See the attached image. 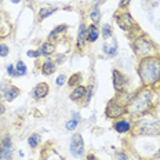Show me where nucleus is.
Segmentation results:
<instances>
[{"label": "nucleus", "instance_id": "f257e3e1", "mask_svg": "<svg viewBox=\"0 0 160 160\" xmlns=\"http://www.w3.org/2000/svg\"><path fill=\"white\" fill-rule=\"evenodd\" d=\"M138 72L145 84H155L160 79V59L156 57L144 58L139 64Z\"/></svg>", "mask_w": 160, "mask_h": 160}, {"label": "nucleus", "instance_id": "f03ea898", "mask_svg": "<svg viewBox=\"0 0 160 160\" xmlns=\"http://www.w3.org/2000/svg\"><path fill=\"white\" fill-rule=\"evenodd\" d=\"M152 106V94L149 90H142L139 94L135 95V98H132L128 102L126 111L134 116L144 115L151 109Z\"/></svg>", "mask_w": 160, "mask_h": 160}, {"label": "nucleus", "instance_id": "7ed1b4c3", "mask_svg": "<svg viewBox=\"0 0 160 160\" xmlns=\"http://www.w3.org/2000/svg\"><path fill=\"white\" fill-rule=\"evenodd\" d=\"M153 51H155V48H153L152 43H149L146 39L139 38L134 42V52L138 57H148Z\"/></svg>", "mask_w": 160, "mask_h": 160}, {"label": "nucleus", "instance_id": "20e7f679", "mask_svg": "<svg viewBox=\"0 0 160 160\" xmlns=\"http://www.w3.org/2000/svg\"><path fill=\"white\" fill-rule=\"evenodd\" d=\"M71 153L73 158H82L84 155V141L80 134H75L71 138Z\"/></svg>", "mask_w": 160, "mask_h": 160}, {"label": "nucleus", "instance_id": "39448f33", "mask_svg": "<svg viewBox=\"0 0 160 160\" xmlns=\"http://www.w3.org/2000/svg\"><path fill=\"white\" fill-rule=\"evenodd\" d=\"M106 116L111 119H116V118H120L122 115H124L126 113V108L123 105H120L118 101H115V99H112V101H109L108 106H106Z\"/></svg>", "mask_w": 160, "mask_h": 160}, {"label": "nucleus", "instance_id": "423d86ee", "mask_svg": "<svg viewBox=\"0 0 160 160\" xmlns=\"http://www.w3.org/2000/svg\"><path fill=\"white\" fill-rule=\"evenodd\" d=\"M116 22L124 31H130V29H132L137 25L135 21L132 19V17L128 12H120L119 15H116Z\"/></svg>", "mask_w": 160, "mask_h": 160}, {"label": "nucleus", "instance_id": "0eeeda50", "mask_svg": "<svg viewBox=\"0 0 160 160\" xmlns=\"http://www.w3.org/2000/svg\"><path fill=\"white\" fill-rule=\"evenodd\" d=\"M138 132L142 135H155L160 132V122L155 123H139Z\"/></svg>", "mask_w": 160, "mask_h": 160}, {"label": "nucleus", "instance_id": "6e6552de", "mask_svg": "<svg viewBox=\"0 0 160 160\" xmlns=\"http://www.w3.org/2000/svg\"><path fill=\"white\" fill-rule=\"evenodd\" d=\"M112 76H113V87H115V90L118 92H122L126 88V84H127L126 76L123 73H120L118 69H113Z\"/></svg>", "mask_w": 160, "mask_h": 160}, {"label": "nucleus", "instance_id": "1a4fd4ad", "mask_svg": "<svg viewBox=\"0 0 160 160\" xmlns=\"http://www.w3.org/2000/svg\"><path fill=\"white\" fill-rule=\"evenodd\" d=\"M102 51L109 57L116 55V52H118V42H116V39H113V38L106 39L104 42V44H102Z\"/></svg>", "mask_w": 160, "mask_h": 160}, {"label": "nucleus", "instance_id": "9d476101", "mask_svg": "<svg viewBox=\"0 0 160 160\" xmlns=\"http://www.w3.org/2000/svg\"><path fill=\"white\" fill-rule=\"evenodd\" d=\"M48 90H50V87L47 83H39V84H36L35 88H33V95H35L36 99H42V98H44V97H47Z\"/></svg>", "mask_w": 160, "mask_h": 160}, {"label": "nucleus", "instance_id": "9b49d317", "mask_svg": "<svg viewBox=\"0 0 160 160\" xmlns=\"http://www.w3.org/2000/svg\"><path fill=\"white\" fill-rule=\"evenodd\" d=\"M86 38H87V40L91 42V43L97 42V39L99 38V31H98V28H97V25H90L88 26V31H87V33H86Z\"/></svg>", "mask_w": 160, "mask_h": 160}, {"label": "nucleus", "instance_id": "f8f14e48", "mask_svg": "<svg viewBox=\"0 0 160 160\" xmlns=\"http://www.w3.org/2000/svg\"><path fill=\"white\" fill-rule=\"evenodd\" d=\"M18 95H19V90L17 88V87H14V86L8 87V88L4 91V99H6L7 102L14 101V99H15Z\"/></svg>", "mask_w": 160, "mask_h": 160}, {"label": "nucleus", "instance_id": "ddd939ff", "mask_svg": "<svg viewBox=\"0 0 160 160\" xmlns=\"http://www.w3.org/2000/svg\"><path fill=\"white\" fill-rule=\"evenodd\" d=\"M54 72H55V64L51 61V59H47V61L42 65V73L46 76H50Z\"/></svg>", "mask_w": 160, "mask_h": 160}, {"label": "nucleus", "instance_id": "4468645a", "mask_svg": "<svg viewBox=\"0 0 160 160\" xmlns=\"http://www.w3.org/2000/svg\"><path fill=\"white\" fill-rule=\"evenodd\" d=\"M86 90L87 88H84L83 86H78V87L71 92V95L69 97H71L72 101H80V98H83V97L86 95Z\"/></svg>", "mask_w": 160, "mask_h": 160}, {"label": "nucleus", "instance_id": "2eb2a0df", "mask_svg": "<svg viewBox=\"0 0 160 160\" xmlns=\"http://www.w3.org/2000/svg\"><path fill=\"white\" fill-rule=\"evenodd\" d=\"M86 25L84 24H80V28H79V33H78V47L79 48H83L84 47V42H86Z\"/></svg>", "mask_w": 160, "mask_h": 160}, {"label": "nucleus", "instance_id": "dca6fc26", "mask_svg": "<svg viewBox=\"0 0 160 160\" xmlns=\"http://www.w3.org/2000/svg\"><path fill=\"white\" fill-rule=\"evenodd\" d=\"M115 130L118 132H120V134H124V132H127L130 130V123L127 120H119L115 124Z\"/></svg>", "mask_w": 160, "mask_h": 160}, {"label": "nucleus", "instance_id": "f3484780", "mask_svg": "<svg viewBox=\"0 0 160 160\" xmlns=\"http://www.w3.org/2000/svg\"><path fill=\"white\" fill-rule=\"evenodd\" d=\"M54 51H55V46L52 44V43H50V42L43 43L42 48H40V52H42L43 55H51Z\"/></svg>", "mask_w": 160, "mask_h": 160}, {"label": "nucleus", "instance_id": "a211bd4d", "mask_svg": "<svg viewBox=\"0 0 160 160\" xmlns=\"http://www.w3.org/2000/svg\"><path fill=\"white\" fill-rule=\"evenodd\" d=\"M43 160H64L61 158V155H58L54 149H48V151H44V158Z\"/></svg>", "mask_w": 160, "mask_h": 160}, {"label": "nucleus", "instance_id": "6ab92c4d", "mask_svg": "<svg viewBox=\"0 0 160 160\" xmlns=\"http://www.w3.org/2000/svg\"><path fill=\"white\" fill-rule=\"evenodd\" d=\"M90 19H91L95 25L99 24V21H101V11H99L98 7H92L91 8V11H90Z\"/></svg>", "mask_w": 160, "mask_h": 160}, {"label": "nucleus", "instance_id": "aec40b11", "mask_svg": "<svg viewBox=\"0 0 160 160\" xmlns=\"http://www.w3.org/2000/svg\"><path fill=\"white\" fill-rule=\"evenodd\" d=\"M55 11H58V7H48V8H42L39 11V18L40 19H44L47 18V17H50L51 14H54Z\"/></svg>", "mask_w": 160, "mask_h": 160}, {"label": "nucleus", "instance_id": "412c9836", "mask_svg": "<svg viewBox=\"0 0 160 160\" xmlns=\"http://www.w3.org/2000/svg\"><path fill=\"white\" fill-rule=\"evenodd\" d=\"M66 29H68V26H66V25H59V26H57V28H54L51 32H50V36H48V38H50V39H57L62 32H65Z\"/></svg>", "mask_w": 160, "mask_h": 160}, {"label": "nucleus", "instance_id": "4be33fe9", "mask_svg": "<svg viewBox=\"0 0 160 160\" xmlns=\"http://www.w3.org/2000/svg\"><path fill=\"white\" fill-rule=\"evenodd\" d=\"M15 71H17V76H24L26 75V65L22 61H18L15 65Z\"/></svg>", "mask_w": 160, "mask_h": 160}, {"label": "nucleus", "instance_id": "5701e85b", "mask_svg": "<svg viewBox=\"0 0 160 160\" xmlns=\"http://www.w3.org/2000/svg\"><path fill=\"white\" fill-rule=\"evenodd\" d=\"M28 144H29L31 148H36V146L40 144V135L39 134H32L28 139Z\"/></svg>", "mask_w": 160, "mask_h": 160}, {"label": "nucleus", "instance_id": "b1692460", "mask_svg": "<svg viewBox=\"0 0 160 160\" xmlns=\"http://www.w3.org/2000/svg\"><path fill=\"white\" fill-rule=\"evenodd\" d=\"M12 156V151L11 148H3L0 152V160H10Z\"/></svg>", "mask_w": 160, "mask_h": 160}, {"label": "nucleus", "instance_id": "393cba45", "mask_svg": "<svg viewBox=\"0 0 160 160\" xmlns=\"http://www.w3.org/2000/svg\"><path fill=\"white\" fill-rule=\"evenodd\" d=\"M112 35H113V32H112L111 25H108V24L102 25V38H104V39L106 40V39L112 38Z\"/></svg>", "mask_w": 160, "mask_h": 160}, {"label": "nucleus", "instance_id": "a878e982", "mask_svg": "<svg viewBox=\"0 0 160 160\" xmlns=\"http://www.w3.org/2000/svg\"><path fill=\"white\" fill-rule=\"evenodd\" d=\"M80 80H82V75H80V73H75V75H72L71 79H69V86H78L80 83Z\"/></svg>", "mask_w": 160, "mask_h": 160}, {"label": "nucleus", "instance_id": "bb28decb", "mask_svg": "<svg viewBox=\"0 0 160 160\" xmlns=\"http://www.w3.org/2000/svg\"><path fill=\"white\" fill-rule=\"evenodd\" d=\"M78 120H75V119H72V120H69L68 123H66V130H69V131H72V130H75L76 127H78Z\"/></svg>", "mask_w": 160, "mask_h": 160}, {"label": "nucleus", "instance_id": "cd10ccee", "mask_svg": "<svg viewBox=\"0 0 160 160\" xmlns=\"http://www.w3.org/2000/svg\"><path fill=\"white\" fill-rule=\"evenodd\" d=\"M2 146L3 148H11V138L8 135H6L2 141Z\"/></svg>", "mask_w": 160, "mask_h": 160}, {"label": "nucleus", "instance_id": "c85d7f7f", "mask_svg": "<svg viewBox=\"0 0 160 160\" xmlns=\"http://www.w3.org/2000/svg\"><path fill=\"white\" fill-rule=\"evenodd\" d=\"M8 55V47L6 44H0V57H7Z\"/></svg>", "mask_w": 160, "mask_h": 160}, {"label": "nucleus", "instance_id": "c756f323", "mask_svg": "<svg viewBox=\"0 0 160 160\" xmlns=\"http://www.w3.org/2000/svg\"><path fill=\"white\" fill-rule=\"evenodd\" d=\"M65 82H66V76L65 75H59L58 78H57V80H55V83H57V86H64L65 84Z\"/></svg>", "mask_w": 160, "mask_h": 160}, {"label": "nucleus", "instance_id": "7c9ffc66", "mask_svg": "<svg viewBox=\"0 0 160 160\" xmlns=\"http://www.w3.org/2000/svg\"><path fill=\"white\" fill-rule=\"evenodd\" d=\"M91 97H92V87L90 86V87L86 90V104H88V102L91 101Z\"/></svg>", "mask_w": 160, "mask_h": 160}, {"label": "nucleus", "instance_id": "2f4dec72", "mask_svg": "<svg viewBox=\"0 0 160 160\" xmlns=\"http://www.w3.org/2000/svg\"><path fill=\"white\" fill-rule=\"evenodd\" d=\"M26 54H28V57H31V58H39L42 52H40V51H35V50H29Z\"/></svg>", "mask_w": 160, "mask_h": 160}, {"label": "nucleus", "instance_id": "473e14b6", "mask_svg": "<svg viewBox=\"0 0 160 160\" xmlns=\"http://www.w3.org/2000/svg\"><path fill=\"white\" fill-rule=\"evenodd\" d=\"M7 73L11 78H14V76H17V71H15V68H14V65H8L7 66Z\"/></svg>", "mask_w": 160, "mask_h": 160}, {"label": "nucleus", "instance_id": "72a5a7b5", "mask_svg": "<svg viewBox=\"0 0 160 160\" xmlns=\"http://www.w3.org/2000/svg\"><path fill=\"white\" fill-rule=\"evenodd\" d=\"M64 61H65V55H58L57 57V62H58V64H62Z\"/></svg>", "mask_w": 160, "mask_h": 160}, {"label": "nucleus", "instance_id": "f704fd0d", "mask_svg": "<svg viewBox=\"0 0 160 160\" xmlns=\"http://www.w3.org/2000/svg\"><path fill=\"white\" fill-rule=\"evenodd\" d=\"M118 158H119L120 160H128V159H127V156H126L124 153H118Z\"/></svg>", "mask_w": 160, "mask_h": 160}, {"label": "nucleus", "instance_id": "c9c22d12", "mask_svg": "<svg viewBox=\"0 0 160 160\" xmlns=\"http://www.w3.org/2000/svg\"><path fill=\"white\" fill-rule=\"evenodd\" d=\"M4 111H6L4 105H3V104H2V102H0V115H3V113H4Z\"/></svg>", "mask_w": 160, "mask_h": 160}, {"label": "nucleus", "instance_id": "e433bc0d", "mask_svg": "<svg viewBox=\"0 0 160 160\" xmlns=\"http://www.w3.org/2000/svg\"><path fill=\"white\" fill-rule=\"evenodd\" d=\"M128 2H130V0H122V2H120V7H123V6L128 4Z\"/></svg>", "mask_w": 160, "mask_h": 160}, {"label": "nucleus", "instance_id": "4c0bfd02", "mask_svg": "<svg viewBox=\"0 0 160 160\" xmlns=\"http://www.w3.org/2000/svg\"><path fill=\"white\" fill-rule=\"evenodd\" d=\"M87 160H99V159H97L94 155H88L87 156Z\"/></svg>", "mask_w": 160, "mask_h": 160}, {"label": "nucleus", "instance_id": "58836bf2", "mask_svg": "<svg viewBox=\"0 0 160 160\" xmlns=\"http://www.w3.org/2000/svg\"><path fill=\"white\" fill-rule=\"evenodd\" d=\"M73 119H75V120H78V122H79V120H80V116L78 115V113H75V112H73Z\"/></svg>", "mask_w": 160, "mask_h": 160}, {"label": "nucleus", "instance_id": "ea45409f", "mask_svg": "<svg viewBox=\"0 0 160 160\" xmlns=\"http://www.w3.org/2000/svg\"><path fill=\"white\" fill-rule=\"evenodd\" d=\"M11 2L14 3V4H18V3H19V0H11Z\"/></svg>", "mask_w": 160, "mask_h": 160}, {"label": "nucleus", "instance_id": "a19ab883", "mask_svg": "<svg viewBox=\"0 0 160 160\" xmlns=\"http://www.w3.org/2000/svg\"><path fill=\"white\" fill-rule=\"evenodd\" d=\"M0 25H2V17H0Z\"/></svg>", "mask_w": 160, "mask_h": 160}, {"label": "nucleus", "instance_id": "79ce46f5", "mask_svg": "<svg viewBox=\"0 0 160 160\" xmlns=\"http://www.w3.org/2000/svg\"><path fill=\"white\" fill-rule=\"evenodd\" d=\"M28 2H33V0H28Z\"/></svg>", "mask_w": 160, "mask_h": 160}]
</instances>
